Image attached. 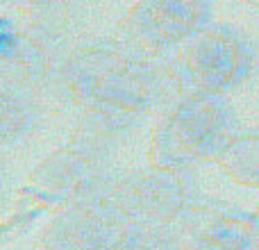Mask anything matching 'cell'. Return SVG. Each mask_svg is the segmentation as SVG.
Returning <instances> with one entry per match:
<instances>
[{"mask_svg":"<svg viewBox=\"0 0 259 250\" xmlns=\"http://www.w3.org/2000/svg\"><path fill=\"white\" fill-rule=\"evenodd\" d=\"M64 85L66 100L80 112L75 130L116 148L180 94L170 62L150 57L123 36L75 41Z\"/></svg>","mask_w":259,"mask_h":250,"instance_id":"1","label":"cell"},{"mask_svg":"<svg viewBox=\"0 0 259 250\" xmlns=\"http://www.w3.org/2000/svg\"><path fill=\"white\" fill-rule=\"evenodd\" d=\"M7 180H9V173H7V161H5L3 152H0V196H3L5 187H7Z\"/></svg>","mask_w":259,"mask_h":250,"instance_id":"15","label":"cell"},{"mask_svg":"<svg viewBox=\"0 0 259 250\" xmlns=\"http://www.w3.org/2000/svg\"><path fill=\"white\" fill-rule=\"evenodd\" d=\"M114 250H184L182 234L173 225L127 223Z\"/></svg>","mask_w":259,"mask_h":250,"instance_id":"12","label":"cell"},{"mask_svg":"<svg viewBox=\"0 0 259 250\" xmlns=\"http://www.w3.org/2000/svg\"><path fill=\"white\" fill-rule=\"evenodd\" d=\"M107 196L130 223H159L178 230L205 198L193 171L152 164L123 173Z\"/></svg>","mask_w":259,"mask_h":250,"instance_id":"5","label":"cell"},{"mask_svg":"<svg viewBox=\"0 0 259 250\" xmlns=\"http://www.w3.org/2000/svg\"><path fill=\"white\" fill-rule=\"evenodd\" d=\"M44 123L41 98L0 71V152L27 143Z\"/></svg>","mask_w":259,"mask_h":250,"instance_id":"10","label":"cell"},{"mask_svg":"<svg viewBox=\"0 0 259 250\" xmlns=\"http://www.w3.org/2000/svg\"><path fill=\"white\" fill-rule=\"evenodd\" d=\"M180 234L184 250H259L255 210L248 212L219 198H202L180 225Z\"/></svg>","mask_w":259,"mask_h":250,"instance_id":"9","label":"cell"},{"mask_svg":"<svg viewBox=\"0 0 259 250\" xmlns=\"http://www.w3.org/2000/svg\"><path fill=\"white\" fill-rule=\"evenodd\" d=\"M21 30L23 21H16L12 16H0V64L14 55L18 39H21Z\"/></svg>","mask_w":259,"mask_h":250,"instance_id":"14","label":"cell"},{"mask_svg":"<svg viewBox=\"0 0 259 250\" xmlns=\"http://www.w3.org/2000/svg\"><path fill=\"white\" fill-rule=\"evenodd\" d=\"M255 216H257V223H259V202H257V207H255Z\"/></svg>","mask_w":259,"mask_h":250,"instance_id":"17","label":"cell"},{"mask_svg":"<svg viewBox=\"0 0 259 250\" xmlns=\"http://www.w3.org/2000/svg\"><path fill=\"white\" fill-rule=\"evenodd\" d=\"M216 164L237 184L259 189V128L239 130Z\"/></svg>","mask_w":259,"mask_h":250,"instance_id":"11","label":"cell"},{"mask_svg":"<svg viewBox=\"0 0 259 250\" xmlns=\"http://www.w3.org/2000/svg\"><path fill=\"white\" fill-rule=\"evenodd\" d=\"M73 46L71 25L25 16L16 50L0 64V71L32 89L39 98L66 100L64 73Z\"/></svg>","mask_w":259,"mask_h":250,"instance_id":"7","label":"cell"},{"mask_svg":"<svg viewBox=\"0 0 259 250\" xmlns=\"http://www.w3.org/2000/svg\"><path fill=\"white\" fill-rule=\"evenodd\" d=\"M0 5L21 9L25 16L48 18L64 25H71L80 9V0H0Z\"/></svg>","mask_w":259,"mask_h":250,"instance_id":"13","label":"cell"},{"mask_svg":"<svg viewBox=\"0 0 259 250\" xmlns=\"http://www.w3.org/2000/svg\"><path fill=\"white\" fill-rule=\"evenodd\" d=\"M239 130L228 96L182 91L161 109L150 134L148 159L152 166L193 171L205 161H219Z\"/></svg>","mask_w":259,"mask_h":250,"instance_id":"2","label":"cell"},{"mask_svg":"<svg viewBox=\"0 0 259 250\" xmlns=\"http://www.w3.org/2000/svg\"><path fill=\"white\" fill-rule=\"evenodd\" d=\"M211 21V0H137L123 16L118 36L150 57L170 62Z\"/></svg>","mask_w":259,"mask_h":250,"instance_id":"6","label":"cell"},{"mask_svg":"<svg viewBox=\"0 0 259 250\" xmlns=\"http://www.w3.org/2000/svg\"><path fill=\"white\" fill-rule=\"evenodd\" d=\"M127 223L109 196L75 202L57 210L36 250H114Z\"/></svg>","mask_w":259,"mask_h":250,"instance_id":"8","label":"cell"},{"mask_svg":"<svg viewBox=\"0 0 259 250\" xmlns=\"http://www.w3.org/2000/svg\"><path fill=\"white\" fill-rule=\"evenodd\" d=\"M243 3H248V5H252V7H259V0H243Z\"/></svg>","mask_w":259,"mask_h":250,"instance_id":"16","label":"cell"},{"mask_svg":"<svg viewBox=\"0 0 259 250\" xmlns=\"http://www.w3.org/2000/svg\"><path fill=\"white\" fill-rule=\"evenodd\" d=\"M116 150L112 143L84 130H75L64 146L36 164L23 193L57 210L107 196L123 175Z\"/></svg>","mask_w":259,"mask_h":250,"instance_id":"3","label":"cell"},{"mask_svg":"<svg viewBox=\"0 0 259 250\" xmlns=\"http://www.w3.org/2000/svg\"><path fill=\"white\" fill-rule=\"evenodd\" d=\"M175 82L182 91L232 94L259 68V48L243 30L211 21L170 59Z\"/></svg>","mask_w":259,"mask_h":250,"instance_id":"4","label":"cell"}]
</instances>
